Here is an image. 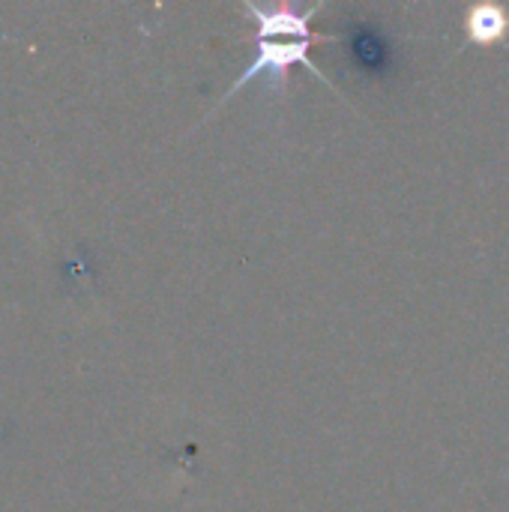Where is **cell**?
<instances>
[{
  "label": "cell",
  "instance_id": "obj_1",
  "mask_svg": "<svg viewBox=\"0 0 509 512\" xmlns=\"http://www.w3.org/2000/svg\"><path fill=\"white\" fill-rule=\"evenodd\" d=\"M246 9L258 18V30H261L258 60L234 81L231 96L240 87H246L249 81L261 78V75H270L279 84L282 75H285V69L294 66V63H303L318 78H324L318 72V66L312 63V57H309V36H312L309 21L318 12V6L315 9H306V12H294V9H264V6H255V3H246Z\"/></svg>",
  "mask_w": 509,
  "mask_h": 512
},
{
  "label": "cell",
  "instance_id": "obj_2",
  "mask_svg": "<svg viewBox=\"0 0 509 512\" xmlns=\"http://www.w3.org/2000/svg\"><path fill=\"white\" fill-rule=\"evenodd\" d=\"M509 18L498 9V6H477L471 12L468 30L477 42H495L504 30H507Z\"/></svg>",
  "mask_w": 509,
  "mask_h": 512
}]
</instances>
